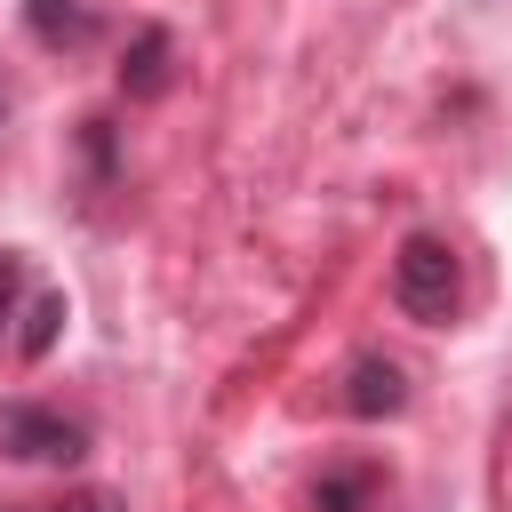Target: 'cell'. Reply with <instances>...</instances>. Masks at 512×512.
I'll list each match as a JSON object with an SVG mask.
<instances>
[{
  "label": "cell",
  "mask_w": 512,
  "mask_h": 512,
  "mask_svg": "<svg viewBox=\"0 0 512 512\" xmlns=\"http://www.w3.org/2000/svg\"><path fill=\"white\" fill-rule=\"evenodd\" d=\"M16 296H24V264H16V256H0V328H8Z\"/></svg>",
  "instance_id": "obj_9"
},
{
  "label": "cell",
  "mask_w": 512,
  "mask_h": 512,
  "mask_svg": "<svg viewBox=\"0 0 512 512\" xmlns=\"http://www.w3.org/2000/svg\"><path fill=\"white\" fill-rule=\"evenodd\" d=\"M56 328H64V296H32V304H24V328H16V352L40 360V352L56 344Z\"/></svg>",
  "instance_id": "obj_7"
},
{
  "label": "cell",
  "mask_w": 512,
  "mask_h": 512,
  "mask_svg": "<svg viewBox=\"0 0 512 512\" xmlns=\"http://www.w3.org/2000/svg\"><path fill=\"white\" fill-rule=\"evenodd\" d=\"M24 24L40 48H88L96 40V8L88 0H24Z\"/></svg>",
  "instance_id": "obj_5"
},
{
  "label": "cell",
  "mask_w": 512,
  "mask_h": 512,
  "mask_svg": "<svg viewBox=\"0 0 512 512\" xmlns=\"http://www.w3.org/2000/svg\"><path fill=\"white\" fill-rule=\"evenodd\" d=\"M368 496H376V472L368 464H344V472H320L312 512H368Z\"/></svg>",
  "instance_id": "obj_6"
},
{
  "label": "cell",
  "mask_w": 512,
  "mask_h": 512,
  "mask_svg": "<svg viewBox=\"0 0 512 512\" xmlns=\"http://www.w3.org/2000/svg\"><path fill=\"white\" fill-rule=\"evenodd\" d=\"M168 64H176V40H168L160 24H144V32L128 40V56H120V88H128L136 104H152V96H168Z\"/></svg>",
  "instance_id": "obj_4"
},
{
  "label": "cell",
  "mask_w": 512,
  "mask_h": 512,
  "mask_svg": "<svg viewBox=\"0 0 512 512\" xmlns=\"http://www.w3.org/2000/svg\"><path fill=\"white\" fill-rule=\"evenodd\" d=\"M0 448L24 456V464H72L88 456V432L56 408H32V400H0Z\"/></svg>",
  "instance_id": "obj_2"
},
{
  "label": "cell",
  "mask_w": 512,
  "mask_h": 512,
  "mask_svg": "<svg viewBox=\"0 0 512 512\" xmlns=\"http://www.w3.org/2000/svg\"><path fill=\"white\" fill-rule=\"evenodd\" d=\"M48 512H120V496H112V488H64Z\"/></svg>",
  "instance_id": "obj_8"
},
{
  "label": "cell",
  "mask_w": 512,
  "mask_h": 512,
  "mask_svg": "<svg viewBox=\"0 0 512 512\" xmlns=\"http://www.w3.org/2000/svg\"><path fill=\"white\" fill-rule=\"evenodd\" d=\"M392 304H400L408 320H424V328H448V320H456V304H464V264H456V248H448L440 232H408V240H400V256H392Z\"/></svg>",
  "instance_id": "obj_1"
},
{
  "label": "cell",
  "mask_w": 512,
  "mask_h": 512,
  "mask_svg": "<svg viewBox=\"0 0 512 512\" xmlns=\"http://www.w3.org/2000/svg\"><path fill=\"white\" fill-rule=\"evenodd\" d=\"M344 408L352 416H400L408 408V376H400V360H384V352H360L352 360V376H344Z\"/></svg>",
  "instance_id": "obj_3"
}]
</instances>
